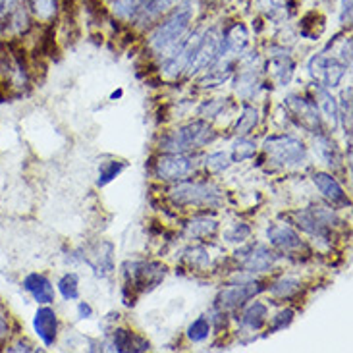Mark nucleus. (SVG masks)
Masks as SVG:
<instances>
[{
  "label": "nucleus",
  "instance_id": "f257e3e1",
  "mask_svg": "<svg viewBox=\"0 0 353 353\" xmlns=\"http://www.w3.org/2000/svg\"><path fill=\"white\" fill-rule=\"evenodd\" d=\"M124 268V292H132V296H128L125 299L128 305L135 303L134 299H137V296H143L147 292L154 290L166 276V267L153 261H134V263H128Z\"/></svg>",
  "mask_w": 353,
  "mask_h": 353
},
{
  "label": "nucleus",
  "instance_id": "f03ea898",
  "mask_svg": "<svg viewBox=\"0 0 353 353\" xmlns=\"http://www.w3.org/2000/svg\"><path fill=\"white\" fill-rule=\"evenodd\" d=\"M193 18V8L191 2H183L180 8L174 12L170 18H166L154 29L153 35L149 39V47L159 54H164L183 37V33L190 28V21Z\"/></svg>",
  "mask_w": 353,
  "mask_h": 353
},
{
  "label": "nucleus",
  "instance_id": "7ed1b4c3",
  "mask_svg": "<svg viewBox=\"0 0 353 353\" xmlns=\"http://www.w3.org/2000/svg\"><path fill=\"white\" fill-rule=\"evenodd\" d=\"M216 134L207 122H191L164 135L161 139V149L168 153H185L210 143Z\"/></svg>",
  "mask_w": 353,
  "mask_h": 353
},
{
  "label": "nucleus",
  "instance_id": "20e7f679",
  "mask_svg": "<svg viewBox=\"0 0 353 353\" xmlns=\"http://www.w3.org/2000/svg\"><path fill=\"white\" fill-rule=\"evenodd\" d=\"M170 199L176 205H193V207H219L222 203V191L212 183L185 181L170 190Z\"/></svg>",
  "mask_w": 353,
  "mask_h": 353
},
{
  "label": "nucleus",
  "instance_id": "39448f33",
  "mask_svg": "<svg viewBox=\"0 0 353 353\" xmlns=\"http://www.w3.org/2000/svg\"><path fill=\"white\" fill-rule=\"evenodd\" d=\"M270 161L282 166H296L305 161V145L292 135H272L263 145Z\"/></svg>",
  "mask_w": 353,
  "mask_h": 353
},
{
  "label": "nucleus",
  "instance_id": "423d86ee",
  "mask_svg": "<svg viewBox=\"0 0 353 353\" xmlns=\"http://www.w3.org/2000/svg\"><path fill=\"white\" fill-rule=\"evenodd\" d=\"M296 224L299 228L315 236L319 239H328L330 238V226H334L336 222H340L338 214L332 209H303L297 210L292 214Z\"/></svg>",
  "mask_w": 353,
  "mask_h": 353
},
{
  "label": "nucleus",
  "instance_id": "0eeeda50",
  "mask_svg": "<svg viewBox=\"0 0 353 353\" xmlns=\"http://www.w3.org/2000/svg\"><path fill=\"white\" fill-rule=\"evenodd\" d=\"M284 108L288 110V114L296 120V124L301 125L303 130L316 135L323 134V122L316 112V106L309 103L307 99L299 95H288L284 99Z\"/></svg>",
  "mask_w": 353,
  "mask_h": 353
},
{
  "label": "nucleus",
  "instance_id": "6e6552de",
  "mask_svg": "<svg viewBox=\"0 0 353 353\" xmlns=\"http://www.w3.org/2000/svg\"><path fill=\"white\" fill-rule=\"evenodd\" d=\"M345 64L336 60L332 57H326V54H316L309 60V74L311 77L321 83V87H326V89H332L336 87L342 77L345 76Z\"/></svg>",
  "mask_w": 353,
  "mask_h": 353
},
{
  "label": "nucleus",
  "instance_id": "1a4fd4ad",
  "mask_svg": "<svg viewBox=\"0 0 353 353\" xmlns=\"http://www.w3.org/2000/svg\"><path fill=\"white\" fill-rule=\"evenodd\" d=\"M193 170H195V163L183 153L163 154V157L157 161V164H154V174H157V178H161V180L166 181L183 180V178H188Z\"/></svg>",
  "mask_w": 353,
  "mask_h": 353
},
{
  "label": "nucleus",
  "instance_id": "9d476101",
  "mask_svg": "<svg viewBox=\"0 0 353 353\" xmlns=\"http://www.w3.org/2000/svg\"><path fill=\"white\" fill-rule=\"evenodd\" d=\"M220 47V37L216 35L214 29L207 31L205 35H201L199 43L195 47V52H193V58H191L190 66H188V76H193L197 74L199 70H207L209 66L214 64L216 60V54H219Z\"/></svg>",
  "mask_w": 353,
  "mask_h": 353
},
{
  "label": "nucleus",
  "instance_id": "9b49d317",
  "mask_svg": "<svg viewBox=\"0 0 353 353\" xmlns=\"http://www.w3.org/2000/svg\"><path fill=\"white\" fill-rule=\"evenodd\" d=\"M263 292V284L261 282H243V284H234V286L222 290L216 297V305L222 311H230V309H238L251 297Z\"/></svg>",
  "mask_w": 353,
  "mask_h": 353
},
{
  "label": "nucleus",
  "instance_id": "f8f14e48",
  "mask_svg": "<svg viewBox=\"0 0 353 353\" xmlns=\"http://www.w3.org/2000/svg\"><path fill=\"white\" fill-rule=\"evenodd\" d=\"M241 268L248 272H267L276 263V255L265 245H249L236 253Z\"/></svg>",
  "mask_w": 353,
  "mask_h": 353
},
{
  "label": "nucleus",
  "instance_id": "ddd939ff",
  "mask_svg": "<svg viewBox=\"0 0 353 353\" xmlns=\"http://www.w3.org/2000/svg\"><path fill=\"white\" fill-rule=\"evenodd\" d=\"M112 251L114 249H112L110 243L101 241V243H95V245H89V248L83 249L85 255H81V259L95 270L99 276H106L114 268V265H112Z\"/></svg>",
  "mask_w": 353,
  "mask_h": 353
},
{
  "label": "nucleus",
  "instance_id": "4468645a",
  "mask_svg": "<svg viewBox=\"0 0 353 353\" xmlns=\"http://www.w3.org/2000/svg\"><path fill=\"white\" fill-rule=\"evenodd\" d=\"M270 52L272 54H270V60H268V70H270L272 77L276 79L280 85H286V83H290L292 76H294L296 64H294V60H292L288 50L272 48Z\"/></svg>",
  "mask_w": 353,
  "mask_h": 353
},
{
  "label": "nucleus",
  "instance_id": "2eb2a0df",
  "mask_svg": "<svg viewBox=\"0 0 353 353\" xmlns=\"http://www.w3.org/2000/svg\"><path fill=\"white\" fill-rule=\"evenodd\" d=\"M33 326H35V332L39 334V338L43 340V344H54L58 332V319L57 313H54L50 307H41V309H39L37 315L33 319Z\"/></svg>",
  "mask_w": 353,
  "mask_h": 353
},
{
  "label": "nucleus",
  "instance_id": "dca6fc26",
  "mask_svg": "<svg viewBox=\"0 0 353 353\" xmlns=\"http://www.w3.org/2000/svg\"><path fill=\"white\" fill-rule=\"evenodd\" d=\"M267 236L270 243L274 248L282 249V251H296V249L303 248V241L297 236L296 230H292L286 224H272L268 226Z\"/></svg>",
  "mask_w": 353,
  "mask_h": 353
},
{
  "label": "nucleus",
  "instance_id": "f3484780",
  "mask_svg": "<svg viewBox=\"0 0 353 353\" xmlns=\"http://www.w3.org/2000/svg\"><path fill=\"white\" fill-rule=\"evenodd\" d=\"M23 288L33 296V299H35L37 303H52V301H54V290H52V284H50L43 274H37V272L29 274V276L23 280Z\"/></svg>",
  "mask_w": 353,
  "mask_h": 353
},
{
  "label": "nucleus",
  "instance_id": "a211bd4d",
  "mask_svg": "<svg viewBox=\"0 0 353 353\" xmlns=\"http://www.w3.org/2000/svg\"><path fill=\"white\" fill-rule=\"evenodd\" d=\"M313 181H315V185L321 190V193L325 195L326 199H330L332 203H340V205H350V199L345 197L342 185L338 183L334 176L326 172H316L313 176Z\"/></svg>",
  "mask_w": 353,
  "mask_h": 353
},
{
  "label": "nucleus",
  "instance_id": "6ab92c4d",
  "mask_svg": "<svg viewBox=\"0 0 353 353\" xmlns=\"http://www.w3.org/2000/svg\"><path fill=\"white\" fill-rule=\"evenodd\" d=\"M112 350L116 352H145V350H149V342L141 340L139 336H135L130 330L118 328L112 334Z\"/></svg>",
  "mask_w": 353,
  "mask_h": 353
},
{
  "label": "nucleus",
  "instance_id": "aec40b11",
  "mask_svg": "<svg viewBox=\"0 0 353 353\" xmlns=\"http://www.w3.org/2000/svg\"><path fill=\"white\" fill-rule=\"evenodd\" d=\"M316 93V105L321 108V112L325 116L326 120L332 124V128L338 125L340 122V106L336 103V99L330 93H328V89L326 87H316L315 89Z\"/></svg>",
  "mask_w": 353,
  "mask_h": 353
},
{
  "label": "nucleus",
  "instance_id": "412c9836",
  "mask_svg": "<svg viewBox=\"0 0 353 353\" xmlns=\"http://www.w3.org/2000/svg\"><path fill=\"white\" fill-rule=\"evenodd\" d=\"M315 153L323 163L328 164V166H332V168H340V166H342V164H340L342 163V159H340V153H338V149H336L334 141H332L330 137H326V135H316Z\"/></svg>",
  "mask_w": 353,
  "mask_h": 353
},
{
  "label": "nucleus",
  "instance_id": "4be33fe9",
  "mask_svg": "<svg viewBox=\"0 0 353 353\" xmlns=\"http://www.w3.org/2000/svg\"><path fill=\"white\" fill-rule=\"evenodd\" d=\"M268 316V309L265 303H259L255 301L253 305H249L243 315H241V326L248 328V330H259L261 326L267 323Z\"/></svg>",
  "mask_w": 353,
  "mask_h": 353
},
{
  "label": "nucleus",
  "instance_id": "5701e85b",
  "mask_svg": "<svg viewBox=\"0 0 353 353\" xmlns=\"http://www.w3.org/2000/svg\"><path fill=\"white\" fill-rule=\"evenodd\" d=\"M219 230V222L212 219H195L188 222L185 226V236L190 239H205L214 236Z\"/></svg>",
  "mask_w": 353,
  "mask_h": 353
},
{
  "label": "nucleus",
  "instance_id": "b1692460",
  "mask_svg": "<svg viewBox=\"0 0 353 353\" xmlns=\"http://www.w3.org/2000/svg\"><path fill=\"white\" fill-rule=\"evenodd\" d=\"M0 16L8 19L12 28L26 23V10L21 8V0H0Z\"/></svg>",
  "mask_w": 353,
  "mask_h": 353
},
{
  "label": "nucleus",
  "instance_id": "393cba45",
  "mask_svg": "<svg viewBox=\"0 0 353 353\" xmlns=\"http://www.w3.org/2000/svg\"><path fill=\"white\" fill-rule=\"evenodd\" d=\"M301 290V282L294 276H284L276 280L272 286H270V294L280 299H290L294 297Z\"/></svg>",
  "mask_w": 353,
  "mask_h": 353
},
{
  "label": "nucleus",
  "instance_id": "a878e982",
  "mask_svg": "<svg viewBox=\"0 0 353 353\" xmlns=\"http://www.w3.org/2000/svg\"><path fill=\"white\" fill-rule=\"evenodd\" d=\"M176 2L178 0H145L143 4L139 6L141 21H149V19H154L157 16H161L163 12L172 8Z\"/></svg>",
  "mask_w": 353,
  "mask_h": 353
},
{
  "label": "nucleus",
  "instance_id": "bb28decb",
  "mask_svg": "<svg viewBox=\"0 0 353 353\" xmlns=\"http://www.w3.org/2000/svg\"><path fill=\"white\" fill-rule=\"evenodd\" d=\"M257 83H259V77H257V72H255V68L253 66L243 68V72H241V76H239L238 79V93H241L243 97L255 95V91H257Z\"/></svg>",
  "mask_w": 353,
  "mask_h": 353
},
{
  "label": "nucleus",
  "instance_id": "cd10ccee",
  "mask_svg": "<svg viewBox=\"0 0 353 353\" xmlns=\"http://www.w3.org/2000/svg\"><path fill=\"white\" fill-rule=\"evenodd\" d=\"M124 168L125 163H122V161H108V163L101 164V168H99V185L103 188L106 183H110L116 176H120V172Z\"/></svg>",
  "mask_w": 353,
  "mask_h": 353
},
{
  "label": "nucleus",
  "instance_id": "c85d7f7f",
  "mask_svg": "<svg viewBox=\"0 0 353 353\" xmlns=\"http://www.w3.org/2000/svg\"><path fill=\"white\" fill-rule=\"evenodd\" d=\"M259 122V112L253 106H243V112L239 116L238 124H236V134L245 135L249 134Z\"/></svg>",
  "mask_w": 353,
  "mask_h": 353
},
{
  "label": "nucleus",
  "instance_id": "c756f323",
  "mask_svg": "<svg viewBox=\"0 0 353 353\" xmlns=\"http://www.w3.org/2000/svg\"><path fill=\"white\" fill-rule=\"evenodd\" d=\"M210 334V323L205 316H199L197 321H193L188 328V338L191 342H205Z\"/></svg>",
  "mask_w": 353,
  "mask_h": 353
},
{
  "label": "nucleus",
  "instance_id": "7c9ffc66",
  "mask_svg": "<svg viewBox=\"0 0 353 353\" xmlns=\"http://www.w3.org/2000/svg\"><path fill=\"white\" fill-rule=\"evenodd\" d=\"M58 290L64 296V299H77L79 297V278L74 272H70L58 282Z\"/></svg>",
  "mask_w": 353,
  "mask_h": 353
},
{
  "label": "nucleus",
  "instance_id": "2f4dec72",
  "mask_svg": "<svg viewBox=\"0 0 353 353\" xmlns=\"http://www.w3.org/2000/svg\"><path fill=\"white\" fill-rule=\"evenodd\" d=\"M255 154V143L251 139H245V137H239L238 141L234 143V149H232V159L236 163H241V161H248Z\"/></svg>",
  "mask_w": 353,
  "mask_h": 353
},
{
  "label": "nucleus",
  "instance_id": "473e14b6",
  "mask_svg": "<svg viewBox=\"0 0 353 353\" xmlns=\"http://www.w3.org/2000/svg\"><path fill=\"white\" fill-rule=\"evenodd\" d=\"M31 8L41 19L52 18L57 14V0H29Z\"/></svg>",
  "mask_w": 353,
  "mask_h": 353
},
{
  "label": "nucleus",
  "instance_id": "72a5a7b5",
  "mask_svg": "<svg viewBox=\"0 0 353 353\" xmlns=\"http://www.w3.org/2000/svg\"><path fill=\"white\" fill-rule=\"evenodd\" d=\"M205 166L212 170V172H222V170H226L230 166V157L226 153H210L205 157Z\"/></svg>",
  "mask_w": 353,
  "mask_h": 353
},
{
  "label": "nucleus",
  "instance_id": "f704fd0d",
  "mask_svg": "<svg viewBox=\"0 0 353 353\" xmlns=\"http://www.w3.org/2000/svg\"><path fill=\"white\" fill-rule=\"evenodd\" d=\"M139 4H141V0H116L114 12L122 18H132L134 14L139 12Z\"/></svg>",
  "mask_w": 353,
  "mask_h": 353
},
{
  "label": "nucleus",
  "instance_id": "c9c22d12",
  "mask_svg": "<svg viewBox=\"0 0 353 353\" xmlns=\"http://www.w3.org/2000/svg\"><path fill=\"white\" fill-rule=\"evenodd\" d=\"M185 261L190 263L191 267H207V263H209V253L205 251L203 248H193L188 251V255H185Z\"/></svg>",
  "mask_w": 353,
  "mask_h": 353
},
{
  "label": "nucleus",
  "instance_id": "e433bc0d",
  "mask_svg": "<svg viewBox=\"0 0 353 353\" xmlns=\"http://www.w3.org/2000/svg\"><path fill=\"white\" fill-rule=\"evenodd\" d=\"M292 321H294V311H292V309H284V311H280V313L272 319V326H270V330H272V332L282 330V328H286Z\"/></svg>",
  "mask_w": 353,
  "mask_h": 353
},
{
  "label": "nucleus",
  "instance_id": "4c0bfd02",
  "mask_svg": "<svg viewBox=\"0 0 353 353\" xmlns=\"http://www.w3.org/2000/svg\"><path fill=\"white\" fill-rule=\"evenodd\" d=\"M342 110L344 112H340V116L345 118L347 135H350V132H352V87H347V91H344V95H342Z\"/></svg>",
  "mask_w": 353,
  "mask_h": 353
},
{
  "label": "nucleus",
  "instance_id": "58836bf2",
  "mask_svg": "<svg viewBox=\"0 0 353 353\" xmlns=\"http://www.w3.org/2000/svg\"><path fill=\"white\" fill-rule=\"evenodd\" d=\"M249 234H251L249 226H245V224H234V226L226 232V239H228V241H243V239L249 238Z\"/></svg>",
  "mask_w": 353,
  "mask_h": 353
},
{
  "label": "nucleus",
  "instance_id": "ea45409f",
  "mask_svg": "<svg viewBox=\"0 0 353 353\" xmlns=\"http://www.w3.org/2000/svg\"><path fill=\"white\" fill-rule=\"evenodd\" d=\"M286 0H261V8L267 10L268 16H272V18H276L278 12H282V14H286Z\"/></svg>",
  "mask_w": 353,
  "mask_h": 353
},
{
  "label": "nucleus",
  "instance_id": "a19ab883",
  "mask_svg": "<svg viewBox=\"0 0 353 353\" xmlns=\"http://www.w3.org/2000/svg\"><path fill=\"white\" fill-rule=\"evenodd\" d=\"M224 108V99H216V101H209L201 106L199 112L203 116H216Z\"/></svg>",
  "mask_w": 353,
  "mask_h": 353
},
{
  "label": "nucleus",
  "instance_id": "79ce46f5",
  "mask_svg": "<svg viewBox=\"0 0 353 353\" xmlns=\"http://www.w3.org/2000/svg\"><path fill=\"white\" fill-rule=\"evenodd\" d=\"M340 19L344 26L352 23V0H342V12H340Z\"/></svg>",
  "mask_w": 353,
  "mask_h": 353
},
{
  "label": "nucleus",
  "instance_id": "37998d69",
  "mask_svg": "<svg viewBox=\"0 0 353 353\" xmlns=\"http://www.w3.org/2000/svg\"><path fill=\"white\" fill-rule=\"evenodd\" d=\"M342 60H344L345 68L352 66V37H347L342 45Z\"/></svg>",
  "mask_w": 353,
  "mask_h": 353
},
{
  "label": "nucleus",
  "instance_id": "c03bdc74",
  "mask_svg": "<svg viewBox=\"0 0 353 353\" xmlns=\"http://www.w3.org/2000/svg\"><path fill=\"white\" fill-rule=\"evenodd\" d=\"M77 311H79V316H81V319H89V316L93 315V309H91V305H89V303H83V301L79 303Z\"/></svg>",
  "mask_w": 353,
  "mask_h": 353
},
{
  "label": "nucleus",
  "instance_id": "a18cd8bd",
  "mask_svg": "<svg viewBox=\"0 0 353 353\" xmlns=\"http://www.w3.org/2000/svg\"><path fill=\"white\" fill-rule=\"evenodd\" d=\"M4 330H6V323H4V319L0 316V334H4Z\"/></svg>",
  "mask_w": 353,
  "mask_h": 353
}]
</instances>
